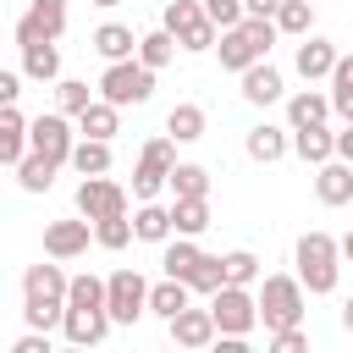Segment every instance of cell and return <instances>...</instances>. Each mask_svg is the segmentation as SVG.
I'll use <instances>...</instances> for the list:
<instances>
[{
  "mask_svg": "<svg viewBox=\"0 0 353 353\" xmlns=\"http://www.w3.org/2000/svg\"><path fill=\"white\" fill-rule=\"evenodd\" d=\"M66 292H72V276L61 270V259H39L22 270V320L39 325V331H55L66 320Z\"/></svg>",
  "mask_w": 353,
  "mask_h": 353,
  "instance_id": "cell-1",
  "label": "cell"
},
{
  "mask_svg": "<svg viewBox=\"0 0 353 353\" xmlns=\"http://www.w3.org/2000/svg\"><path fill=\"white\" fill-rule=\"evenodd\" d=\"M276 17H243L237 28H221L215 39V55H221V72H248L254 61H270V44H276Z\"/></svg>",
  "mask_w": 353,
  "mask_h": 353,
  "instance_id": "cell-2",
  "label": "cell"
},
{
  "mask_svg": "<svg viewBox=\"0 0 353 353\" xmlns=\"http://www.w3.org/2000/svg\"><path fill=\"white\" fill-rule=\"evenodd\" d=\"M292 265H298V281L314 298H325V292H336V276H342V243L331 232H303L292 248Z\"/></svg>",
  "mask_w": 353,
  "mask_h": 353,
  "instance_id": "cell-3",
  "label": "cell"
},
{
  "mask_svg": "<svg viewBox=\"0 0 353 353\" xmlns=\"http://www.w3.org/2000/svg\"><path fill=\"white\" fill-rule=\"evenodd\" d=\"M303 298H309V287L298 276H265V287H259V325L265 331L303 325Z\"/></svg>",
  "mask_w": 353,
  "mask_h": 353,
  "instance_id": "cell-4",
  "label": "cell"
},
{
  "mask_svg": "<svg viewBox=\"0 0 353 353\" xmlns=\"http://www.w3.org/2000/svg\"><path fill=\"white\" fill-rule=\"evenodd\" d=\"M160 28H171V33H176V44H182V50H193V55L215 50V39H221V28L210 22L204 0H171V6H165V17H160Z\"/></svg>",
  "mask_w": 353,
  "mask_h": 353,
  "instance_id": "cell-5",
  "label": "cell"
},
{
  "mask_svg": "<svg viewBox=\"0 0 353 353\" xmlns=\"http://www.w3.org/2000/svg\"><path fill=\"white\" fill-rule=\"evenodd\" d=\"M171 171H176V138L160 132L143 143V154L132 165V199H154L160 188H171Z\"/></svg>",
  "mask_w": 353,
  "mask_h": 353,
  "instance_id": "cell-6",
  "label": "cell"
},
{
  "mask_svg": "<svg viewBox=\"0 0 353 353\" xmlns=\"http://www.w3.org/2000/svg\"><path fill=\"white\" fill-rule=\"evenodd\" d=\"M99 94H105L110 105H143V99L154 94V66H143L138 55H132V61H105Z\"/></svg>",
  "mask_w": 353,
  "mask_h": 353,
  "instance_id": "cell-7",
  "label": "cell"
},
{
  "mask_svg": "<svg viewBox=\"0 0 353 353\" xmlns=\"http://www.w3.org/2000/svg\"><path fill=\"white\" fill-rule=\"evenodd\" d=\"M210 309H215L221 336H254V325H259V292H248L237 281H226L221 292H210Z\"/></svg>",
  "mask_w": 353,
  "mask_h": 353,
  "instance_id": "cell-8",
  "label": "cell"
},
{
  "mask_svg": "<svg viewBox=\"0 0 353 353\" xmlns=\"http://www.w3.org/2000/svg\"><path fill=\"white\" fill-rule=\"evenodd\" d=\"M105 287H110V292H105V309H110L116 325H132V320L149 314V281H143L138 270H110Z\"/></svg>",
  "mask_w": 353,
  "mask_h": 353,
  "instance_id": "cell-9",
  "label": "cell"
},
{
  "mask_svg": "<svg viewBox=\"0 0 353 353\" xmlns=\"http://www.w3.org/2000/svg\"><path fill=\"white\" fill-rule=\"evenodd\" d=\"M77 215L105 221V215H127V188L110 176H83L77 182Z\"/></svg>",
  "mask_w": 353,
  "mask_h": 353,
  "instance_id": "cell-10",
  "label": "cell"
},
{
  "mask_svg": "<svg viewBox=\"0 0 353 353\" xmlns=\"http://www.w3.org/2000/svg\"><path fill=\"white\" fill-rule=\"evenodd\" d=\"M88 237H94V221L77 215V221H50L44 226V259H77L88 254Z\"/></svg>",
  "mask_w": 353,
  "mask_h": 353,
  "instance_id": "cell-11",
  "label": "cell"
},
{
  "mask_svg": "<svg viewBox=\"0 0 353 353\" xmlns=\"http://www.w3.org/2000/svg\"><path fill=\"white\" fill-rule=\"evenodd\" d=\"M110 309H72L66 303V320H61V336L72 342V347H99L105 336H110Z\"/></svg>",
  "mask_w": 353,
  "mask_h": 353,
  "instance_id": "cell-12",
  "label": "cell"
},
{
  "mask_svg": "<svg viewBox=\"0 0 353 353\" xmlns=\"http://www.w3.org/2000/svg\"><path fill=\"white\" fill-rule=\"evenodd\" d=\"M171 325V342L176 347H210V342H221V325H215V309H182L176 320H165Z\"/></svg>",
  "mask_w": 353,
  "mask_h": 353,
  "instance_id": "cell-13",
  "label": "cell"
},
{
  "mask_svg": "<svg viewBox=\"0 0 353 353\" xmlns=\"http://www.w3.org/2000/svg\"><path fill=\"white\" fill-rule=\"evenodd\" d=\"M314 193H320V204H325V210L353 204V160L331 154L325 165H314Z\"/></svg>",
  "mask_w": 353,
  "mask_h": 353,
  "instance_id": "cell-14",
  "label": "cell"
},
{
  "mask_svg": "<svg viewBox=\"0 0 353 353\" xmlns=\"http://www.w3.org/2000/svg\"><path fill=\"white\" fill-rule=\"evenodd\" d=\"M132 232H138V243H171L176 237V221H171V204H154V199H138V210H132Z\"/></svg>",
  "mask_w": 353,
  "mask_h": 353,
  "instance_id": "cell-15",
  "label": "cell"
},
{
  "mask_svg": "<svg viewBox=\"0 0 353 353\" xmlns=\"http://www.w3.org/2000/svg\"><path fill=\"white\" fill-rule=\"evenodd\" d=\"M336 61H342V55H336V44H331V39H314V33H309V39L298 44V55H292V66H298V77H303V83L331 77V66H336Z\"/></svg>",
  "mask_w": 353,
  "mask_h": 353,
  "instance_id": "cell-16",
  "label": "cell"
},
{
  "mask_svg": "<svg viewBox=\"0 0 353 353\" xmlns=\"http://www.w3.org/2000/svg\"><path fill=\"white\" fill-rule=\"evenodd\" d=\"M243 149H248V160H259V165H276V160L292 149V127H270V121H259V127H248Z\"/></svg>",
  "mask_w": 353,
  "mask_h": 353,
  "instance_id": "cell-17",
  "label": "cell"
},
{
  "mask_svg": "<svg viewBox=\"0 0 353 353\" xmlns=\"http://www.w3.org/2000/svg\"><path fill=\"white\" fill-rule=\"evenodd\" d=\"M243 99H248V105H276V99H287L281 72H276L270 61H254V66L243 72Z\"/></svg>",
  "mask_w": 353,
  "mask_h": 353,
  "instance_id": "cell-18",
  "label": "cell"
},
{
  "mask_svg": "<svg viewBox=\"0 0 353 353\" xmlns=\"http://www.w3.org/2000/svg\"><path fill=\"white\" fill-rule=\"evenodd\" d=\"M331 110H336V105H331V94H320V88L287 94V127H292V132H298V127H320Z\"/></svg>",
  "mask_w": 353,
  "mask_h": 353,
  "instance_id": "cell-19",
  "label": "cell"
},
{
  "mask_svg": "<svg viewBox=\"0 0 353 353\" xmlns=\"http://www.w3.org/2000/svg\"><path fill=\"white\" fill-rule=\"evenodd\" d=\"M138 39H143V33H132V28H121V22H99V28L88 33V44H94L105 61H132V55H138Z\"/></svg>",
  "mask_w": 353,
  "mask_h": 353,
  "instance_id": "cell-20",
  "label": "cell"
},
{
  "mask_svg": "<svg viewBox=\"0 0 353 353\" xmlns=\"http://www.w3.org/2000/svg\"><path fill=\"white\" fill-rule=\"evenodd\" d=\"M204 127H210V116H204V105H193V99H182V105L165 110V132H171L176 143H199Z\"/></svg>",
  "mask_w": 353,
  "mask_h": 353,
  "instance_id": "cell-21",
  "label": "cell"
},
{
  "mask_svg": "<svg viewBox=\"0 0 353 353\" xmlns=\"http://www.w3.org/2000/svg\"><path fill=\"white\" fill-rule=\"evenodd\" d=\"M292 154L298 160H309V165H325L331 154H336V132L320 121V127H298L292 132Z\"/></svg>",
  "mask_w": 353,
  "mask_h": 353,
  "instance_id": "cell-22",
  "label": "cell"
},
{
  "mask_svg": "<svg viewBox=\"0 0 353 353\" xmlns=\"http://www.w3.org/2000/svg\"><path fill=\"white\" fill-rule=\"evenodd\" d=\"M77 132H83V138H116V132H121V105H110V99L99 94V99L77 116Z\"/></svg>",
  "mask_w": 353,
  "mask_h": 353,
  "instance_id": "cell-23",
  "label": "cell"
},
{
  "mask_svg": "<svg viewBox=\"0 0 353 353\" xmlns=\"http://www.w3.org/2000/svg\"><path fill=\"white\" fill-rule=\"evenodd\" d=\"M188 298H193V287H188V281H176V276H165V281H154V287H149V314L176 320V314L188 309Z\"/></svg>",
  "mask_w": 353,
  "mask_h": 353,
  "instance_id": "cell-24",
  "label": "cell"
},
{
  "mask_svg": "<svg viewBox=\"0 0 353 353\" xmlns=\"http://www.w3.org/2000/svg\"><path fill=\"white\" fill-rule=\"evenodd\" d=\"M22 72H28L33 83H55V77H61V50H55V39L28 44V50H22Z\"/></svg>",
  "mask_w": 353,
  "mask_h": 353,
  "instance_id": "cell-25",
  "label": "cell"
},
{
  "mask_svg": "<svg viewBox=\"0 0 353 353\" xmlns=\"http://www.w3.org/2000/svg\"><path fill=\"white\" fill-rule=\"evenodd\" d=\"M199 259H204V248H199L193 237H182V232H176V237L165 243V254H160V265H165V276H176V281H188V276L199 270Z\"/></svg>",
  "mask_w": 353,
  "mask_h": 353,
  "instance_id": "cell-26",
  "label": "cell"
},
{
  "mask_svg": "<svg viewBox=\"0 0 353 353\" xmlns=\"http://www.w3.org/2000/svg\"><path fill=\"white\" fill-rule=\"evenodd\" d=\"M176 50H182V44H176V33H171V28H149V33L138 39V61H143V66H154V72H160V66H171V61H176Z\"/></svg>",
  "mask_w": 353,
  "mask_h": 353,
  "instance_id": "cell-27",
  "label": "cell"
},
{
  "mask_svg": "<svg viewBox=\"0 0 353 353\" xmlns=\"http://www.w3.org/2000/svg\"><path fill=\"white\" fill-rule=\"evenodd\" d=\"M72 171H77V176H105V171H110V138H77Z\"/></svg>",
  "mask_w": 353,
  "mask_h": 353,
  "instance_id": "cell-28",
  "label": "cell"
},
{
  "mask_svg": "<svg viewBox=\"0 0 353 353\" xmlns=\"http://www.w3.org/2000/svg\"><path fill=\"white\" fill-rule=\"evenodd\" d=\"M55 171H61V165H55L50 154L33 149V154L17 165V182H22V193H50V188H55Z\"/></svg>",
  "mask_w": 353,
  "mask_h": 353,
  "instance_id": "cell-29",
  "label": "cell"
},
{
  "mask_svg": "<svg viewBox=\"0 0 353 353\" xmlns=\"http://www.w3.org/2000/svg\"><path fill=\"white\" fill-rule=\"evenodd\" d=\"M171 199H210V171L199 160H176L171 171Z\"/></svg>",
  "mask_w": 353,
  "mask_h": 353,
  "instance_id": "cell-30",
  "label": "cell"
},
{
  "mask_svg": "<svg viewBox=\"0 0 353 353\" xmlns=\"http://www.w3.org/2000/svg\"><path fill=\"white\" fill-rule=\"evenodd\" d=\"M276 28H281L287 39H309V28H314V0H281V6H276Z\"/></svg>",
  "mask_w": 353,
  "mask_h": 353,
  "instance_id": "cell-31",
  "label": "cell"
},
{
  "mask_svg": "<svg viewBox=\"0 0 353 353\" xmlns=\"http://www.w3.org/2000/svg\"><path fill=\"white\" fill-rule=\"evenodd\" d=\"M171 221L182 237H199L210 226V199H171Z\"/></svg>",
  "mask_w": 353,
  "mask_h": 353,
  "instance_id": "cell-32",
  "label": "cell"
},
{
  "mask_svg": "<svg viewBox=\"0 0 353 353\" xmlns=\"http://www.w3.org/2000/svg\"><path fill=\"white\" fill-rule=\"evenodd\" d=\"M105 276H94V270H83V276H72V292H66V303L72 309H105Z\"/></svg>",
  "mask_w": 353,
  "mask_h": 353,
  "instance_id": "cell-33",
  "label": "cell"
},
{
  "mask_svg": "<svg viewBox=\"0 0 353 353\" xmlns=\"http://www.w3.org/2000/svg\"><path fill=\"white\" fill-rule=\"evenodd\" d=\"M331 105H336L342 121H353V55H342L331 66Z\"/></svg>",
  "mask_w": 353,
  "mask_h": 353,
  "instance_id": "cell-34",
  "label": "cell"
},
{
  "mask_svg": "<svg viewBox=\"0 0 353 353\" xmlns=\"http://www.w3.org/2000/svg\"><path fill=\"white\" fill-rule=\"evenodd\" d=\"M188 287H193V292H204V298H210V292H221V287H226V254H204V259H199V270L188 276Z\"/></svg>",
  "mask_w": 353,
  "mask_h": 353,
  "instance_id": "cell-35",
  "label": "cell"
},
{
  "mask_svg": "<svg viewBox=\"0 0 353 353\" xmlns=\"http://www.w3.org/2000/svg\"><path fill=\"white\" fill-rule=\"evenodd\" d=\"M55 105H61L66 116H83V110L94 105V94H88L83 77H61V83H55Z\"/></svg>",
  "mask_w": 353,
  "mask_h": 353,
  "instance_id": "cell-36",
  "label": "cell"
},
{
  "mask_svg": "<svg viewBox=\"0 0 353 353\" xmlns=\"http://www.w3.org/2000/svg\"><path fill=\"white\" fill-rule=\"evenodd\" d=\"M138 232H132V221L127 215H105V221H94V243L99 248H127Z\"/></svg>",
  "mask_w": 353,
  "mask_h": 353,
  "instance_id": "cell-37",
  "label": "cell"
},
{
  "mask_svg": "<svg viewBox=\"0 0 353 353\" xmlns=\"http://www.w3.org/2000/svg\"><path fill=\"white\" fill-rule=\"evenodd\" d=\"M226 281H237V287H254V281H259L254 248H232V254H226Z\"/></svg>",
  "mask_w": 353,
  "mask_h": 353,
  "instance_id": "cell-38",
  "label": "cell"
},
{
  "mask_svg": "<svg viewBox=\"0 0 353 353\" xmlns=\"http://www.w3.org/2000/svg\"><path fill=\"white\" fill-rule=\"evenodd\" d=\"M28 11L44 22V33H50V39H61V33H66V0H33Z\"/></svg>",
  "mask_w": 353,
  "mask_h": 353,
  "instance_id": "cell-39",
  "label": "cell"
},
{
  "mask_svg": "<svg viewBox=\"0 0 353 353\" xmlns=\"http://www.w3.org/2000/svg\"><path fill=\"white\" fill-rule=\"evenodd\" d=\"M204 11H210V22H215V28H237V22L248 17V6H243V0H204Z\"/></svg>",
  "mask_w": 353,
  "mask_h": 353,
  "instance_id": "cell-40",
  "label": "cell"
},
{
  "mask_svg": "<svg viewBox=\"0 0 353 353\" xmlns=\"http://www.w3.org/2000/svg\"><path fill=\"white\" fill-rule=\"evenodd\" d=\"M11 33H17V50H28V44H39V39H50V33H44V22H39V17H33V11H22V17H17V28H11Z\"/></svg>",
  "mask_w": 353,
  "mask_h": 353,
  "instance_id": "cell-41",
  "label": "cell"
},
{
  "mask_svg": "<svg viewBox=\"0 0 353 353\" xmlns=\"http://www.w3.org/2000/svg\"><path fill=\"white\" fill-rule=\"evenodd\" d=\"M270 347L276 353H303L309 336H303V325H281V331H270Z\"/></svg>",
  "mask_w": 353,
  "mask_h": 353,
  "instance_id": "cell-42",
  "label": "cell"
},
{
  "mask_svg": "<svg viewBox=\"0 0 353 353\" xmlns=\"http://www.w3.org/2000/svg\"><path fill=\"white\" fill-rule=\"evenodd\" d=\"M11 353H50V331H39V325H33L28 336H17V342H11Z\"/></svg>",
  "mask_w": 353,
  "mask_h": 353,
  "instance_id": "cell-43",
  "label": "cell"
},
{
  "mask_svg": "<svg viewBox=\"0 0 353 353\" xmlns=\"http://www.w3.org/2000/svg\"><path fill=\"white\" fill-rule=\"evenodd\" d=\"M22 77H28V72H0V105H17V94H22Z\"/></svg>",
  "mask_w": 353,
  "mask_h": 353,
  "instance_id": "cell-44",
  "label": "cell"
},
{
  "mask_svg": "<svg viewBox=\"0 0 353 353\" xmlns=\"http://www.w3.org/2000/svg\"><path fill=\"white\" fill-rule=\"evenodd\" d=\"M336 154L353 160V121H342V132H336Z\"/></svg>",
  "mask_w": 353,
  "mask_h": 353,
  "instance_id": "cell-45",
  "label": "cell"
},
{
  "mask_svg": "<svg viewBox=\"0 0 353 353\" xmlns=\"http://www.w3.org/2000/svg\"><path fill=\"white\" fill-rule=\"evenodd\" d=\"M243 6H248V17H276L281 0H243Z\"/></svg>",
  "mask_w": 353,
  "mask_h": 353,
  "instance_id": "cell-46",
  "label": "cell"
},
{
  "mask_svg": "<svg viewBox=\"0 0 353 353\" xmlns=\"http://www.w3.org/2000/svg\"><path fill=\"white\" fill-rule=\"evenodd\" d=\"M342 331L353 336V292H347V303H342Z\"/></svg>",
  "mask_w": 353,
  "mask_h": 353,
  "instance_id": "cell-47",
  "label": "cell"
},
{
  "mask_svg": "<svg viewBox=\"0 0 353 353\" xmlns=\"http://www.w3.org/2000/svg\"><path fill=\"white\" fill-rule=\"evenodd\" d=\"M342 259H353V232H347V237H342Z\"/></svg>",
  "mask_w": 353,
  "mask_h": 353,
  "instance_id": "cell-48",
  "label": "cell"
},
{
  "mask_svg": "<svg viewBox=\"0 0 353 353\" xmlns=\"http://www.w3.org/2000/svg\"><path fill=\"white\" fill-rule=\"evenodd\" d=\"M94 6H105V11H110V6H121V0H94Z\"/></svg>",
  "mask_w": 353,
  "mask_h": 353,
  "instance_id": "cell-49",
  "label": "cell"
}]
</instances>
